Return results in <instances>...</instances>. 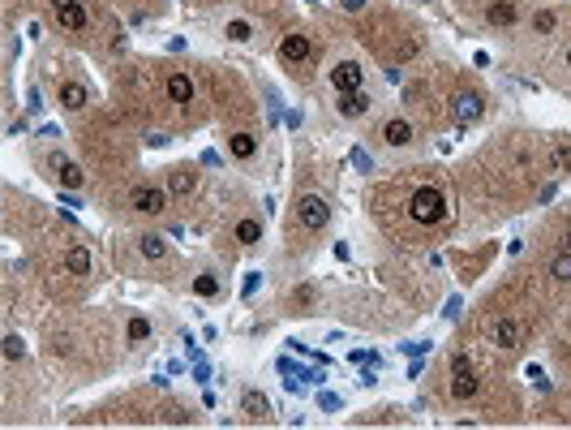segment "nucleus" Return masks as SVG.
Returning a JSON list of instances; mask_svg holds the SVG:
<instances>
[{"instance_id":"nucleus-1","label":"nucleus","mask_w":571,"mask_h":430,"mask_svg":"<svg viewBox=\"0 0 571 430\" xmlns=\"http://www.w3.org/2000/svg\"><path fill=\"white\" fill-rule=\"evenodd\" d=\"M408 215H413L417 224H438V219H447V202L434 185H421L417 194L408 198Z\"/></svg>"},{"instance_id":"nucleus-2","label":"nucleus","mask_w":571,"mask_h":430,"mask_svg":"<svg viewBox=\"0 0 571 430\" xmlns=\"http://www.w3.org/2000/svg\"><path fill=\"white\" fill-rule=\"evenodd\" d=\"M297 219H301V228L318 232V228H326V219H331V206H326V198H318V194H305L297 202Z\"/></svg>"},{"instance_id":"nucleus-3","label":"nucleus","mask_w":571,"mask_h":430,"mask_svg":"<svg viewBox=\"0 0 571 430\" xmlns=\"http://www.w3.org/2000/svg\"><path fill=\"white\" fill-rule=\"evenodd\" d=\"M451 117L460 121V125H472V121H481V117H485V99H481L477 91H460V95H455V99H451Z\"/></svg>"},{"instance_id":"nucleus-4","label":"nucleus","mask_w":571,"mask_h":430,"mask_svg":"<svg viewBox=\"0 0 571 430\" xmlns=\"http://www.w3.org/2000/svg\"><path fill=\"white\" fill-rule=\"evenodd\" d=\"M331 86L339 95H348V91H361L365 86V69L356 65V60H339V65L331 69Z\"/></svg>"},{"instance_id":"nucleus-5","label":"nucleus","mask_w":571,"mask_h":430,"mask_svg":"<svg viewBox=\"0 0 571 430\" xmlns=\"http://www.w3.org/2000/svg\"><path fill=\"white\" fill-rule=\"evenodd\" d=\"M129 202H134V211H142V215H159L163 206H168V194L155 189V185H138L134 194H129Z\"/></svg>"},{"instance_id":"nucleus-6","label":"nucleus","mask_w":571,"mask_h":430,"mask_svg":"<svg viewBox=\"0 0 571 430\" xmlns=\"http://www.w3.org/2000/svg\"><path fill=\"white\" fill-rule=\"evenodd\" d=\"M52 172H56V181H60L64 189H77L82 181H86V172H82L73 159H64V155H52Z\"/></svg>"},{"instance_id":"nucleus-7","label":"nucleus","mask_w":571,"mask_h":430,"mask_svg":"<svg viewBox=\"0 0 571 430\" xmlns=\"http://www.w3.org/2000/svg\"><path fill=\"white\" fill-rule=\"evenodd\" d=\"M280 56H284V60H292V65H301V60L314 56V47H309V39H305V35H284Z\"/></svg>"},{"instance_id":"nucleus-8","label":"nucleus","mask_w":571,"mask_h":430,"mask_svg":"<svg viewBox=\"0 0 571 430\" xmlns=\"http://www.w3.org/2000/svg\"><path fill=\"white\" fill-rule=\"evenodd\" d=\"M365 112H369V95H365V91H348V95H339V117L356 121V117H365Z\"/></svg>"},{"instance_id":"nucleus-9","label":"nucleus","mask_w":571,"mask_h":430,"mask_svg":"<svg viewBox=\"0 0 571 430\" xmlns=\"http://www.w3.org/2000/svg\"><path fill=\"white\" fill-rule=\"evenodd\" d=\"M56 18H60V26L82 30L86 26V9H82V0H64V5H56Z\"/></svg>"},{"instance_id":"nucleus-10","label":"nucleus","mask_w":571,"mask_h":430,"mask_svg":"<svg viewBox=\"0 0 571 430\" xmlns=\"http://www.w3.org/2000/svg\"><path fill=\"white\" fill-rule=\"evenodd\" d=\"M382 138L391 142V147H408V142H413V125L400 121V117H391V121L382 125Z\"/></svg>"},{"instance_id":"nucleus-11","label":"nucleus","mask_w":571,"mask_h":430,"mask_svg":"<svg viewBox=\"0 0 571 430\" xmlns=\"http://www.w3.org/2000/svg\"><path fill=\"white\" fill-rule=\"evenodd\" d=\"M168 99H172V104H189V99H193V77L172 73V77H168Z\"/></svg>"},{"instance_id":"nucleus-12","label":"nucleus","mask_w":571,"mask_h":430,"mask_svg":"<svg viewBox=\"0 0 571 430\" xmlns=\"http://www.w3.org/2000/svg\"><path fill=\"white\" fill-rule=\"evenodd\" d=\"M485 18H489V26H511L515 22V0H494V5L485 9Z\"/></svg>"},{"instance_id":"nucleus-13","label":"nucleus","mask_w":571,"mask_h":430,"mask_svg":"<svg viewBox=\"0 0 571 430\" xmlns=\"http://www.w3.org/2000/svg\"><path fill=\"white\" fill-rule=\"evenodd\" d=\"M60 104L69 108V112L86 108V86H82V82H64V86H60Z\"/></svg>"},{"instance_id":"nucleus-14","label":"nucleus","mask_w":571,"mask_h":430,"mask_svg":"<svg viewBox=\"0 0 571 430\" xmlns=\"http://www.w3.org/2000/svg\"><path fill=\"white\" fill-rule=\"evenodd\" d=\"M494 340H498L502 348H515V344H520V323H515V318H498Z\"/></svg>"},{"instance_id":"nucleus-15","label":"nucleus","mask_w":571,"mask_h":430,"mask_svg":"<svg viewBox=\"0 0 571 430\" xmlns=\"http://www.w3.org/2000/svg\"><path fill=\"white\" fill-rule=\"evenodd\" d=\"M241 409L250 413V418H267V413H271V401H267L263 392H245V396H241Z\"/></svg>"},{"instance_id":"nucleus-16","label":"nucleus","mask_w":571,"mask_h":430,"mask_svg":"<svg viewBox=\"0 0 571 430\" xmlns=\"http://www.w3.org/2000/svg\"><path fill=\"white\" fill-rule=\"evenodd\" d=\"M193 168H172V177H168V189L172 194H193Z\"/></svg>"},{"instance_id":"nucleus-17","label":"nucleus","mask_w":571,"mask_h":430,"mask_svg":"<svg viewBox=\"0 0 571 430\" xmlns=\"http://www.w3.org/2000/svg\"><path fill=\"white\" fill-rule=\"evenodd\" d=\"M228 151H232L236 159H250L258 151V142H254V134H232V138H228Z\"/></svg>"},{"instance_id":"nucleus-18","label":"nucleus","mask_w":571,"mask_h":430,"mask_svg":"<svg viewBox=\"0 0 571 430\" xmlns=\"http://www.w3.org/2000/svg\"><path fill=\"white\" fill-rule=\"evenodd\" d=\"M64 267H69L73 276H86L90 272V254L86 250H69V254H64Z\"/></svg>"},{"instance_id":"nucleus-19","label":"nucleus","mask_w":571,"mask_h":430,"mask_svg":"<svg viewBox=\"0 0 571 430\" xmlns=\"http://www.w3.org/2000/svg\"><path fill=\"white\" fill-rule=\"evenodd\" d=\"M550 168H554V172H571V147H567V142L550 147Z\"/></svg>"},{"instance_id":"nucleus-20","label":"nucleus","mask_w":571,"mask_h":430,"mask_svg":"<svg viewBox=\"0 0 571 430\" xmlns=\"http://www.w3.org/2000/svg\"><path fill=\"white\" fill-rule=\"evenodd\" d=\"M451 396H455V401H468V396H477V379H472V374L451 379Z\"/></svg>"},{"instance_id":"nucleus-21","label":"nucleus","mask_w":571,"mask_h":430,"mask_svg":"<svg viewBox=\"0 0 571 430\" xmlns=\"http://www.w3.org/2000/svg\"><path fill=\"white\" fill-rule=\"evenodd\" d=\"M258 237H263V224H258V219H241V224H236V241L241 246H254Z\"/></svg>"},{"instance_id":"nucleus-22","label":"nucleus","mask_w":571,"mask_h":430,"mask_svg":"<svg viewBox=\"0 0 571 430\" xmlns=\"http://www.w3.org/2000/svg\"><path fill=\"white\" fill-rule=\"evenodd\" d=\"M142 254H146V259H163V254H168V241H163L159 232H146L142 237Z\"/></svg>"},{"instance_id":"nucleus-23","label":"nucleus","mask_w":571,"mask_h":430,"mask_svg":"<svg viewBox=\"0 0 571 430\" xmlns=\"http://www.w3.org/2000/svg\"><path fill=\"white\" fill-rule=\"evenodd\" d=\"M550 276H554V280H571V250H563L559 259L550 263Z\"/></svg>"},{"instance_id":"nucleus-24","label":"nucleus","mask_w":571,"mask_h":430,"mask_svg":"<svg viewBox=\"0 0 571 430\" xmlns=\"http://www.w3.org/2000/svg\"><path fill=\"white\" fill-rule=\"evenodd\" d=\"M22 353H26V340L18 336V331H9V336H5V357H9V361H18Z\"/></svg>"},{"instance_id":"nucleus-25","label":"nucleus","mask_w":571,"mask_h":430,"mask_svg":"<svg viewBox=\"0 0 571 430\" xmlns=\"http://www.w3.org/2000/svg\"><path fill=\"white\" fill-rule=\"evenodd\" d=\"M250 35H254V26H250V22H241V18H236V22H228V39H232V43H245Z\"/></svg>"},{"instance_id":"nucleus-26","label":"nucleus","mask_w":571,"mask_h":430,"mask_svg":"<svg viewBox=\"0 0 571 430\" xmlns=\"http://www.w3.org/2000/svg\"><path fill=\"white\" fill-rule=\"evenodd\" d=\"M193 293H198V297H215L219 293V280L215 276H198V280H193Z\"/></svg>"},{"instance_id":"nucleus-27","label":"nucleus","mask_w":571,"mask_h":430,"mask_svg":"<svg viewBox=\"0 0 571 430\" xmlns=\"http://www.w3.org/2000/svg\"><path fill=\"white\" fill-rule=\"evenodd\" d=\"M146 336H151V323H146L142 314H134L129 318V340H146Z\"/></svg>"},{"instance_id":"nucleus-28","label":"nucleus","mask_w":571,"mask_h":430,"mask_svg":"<svg viewBox=\"0 0 571 430\" xmlns=\"http://www.w3.org/2000/svg\"><path fill=\"white\" fill-rule=\"evenodd\" d=\"M524 374H529V383H533L537 392H550V379H546V370H542V366H537V361L529 366V370H524Z\"/></svg>"},{"instance_id":"nucleus-29","label":"nucleus","mask_w":571,"mask_h":430,"mask_svg":"<svg viewBox=\"0 0 571 430\" xmlns=\"http://www.w3.org/2000/svg\"><path fill=\"white\" fill-rule=\"evenodd\" d=\"M533 30H542V35H550V30H554V13H550V9L533 13Z\"/></svg>"},{"instance_id":"nucleus-30","label":"nucleus","mask_w":571,"mask_h":430,"mask_svg":"<svg viewBox=\"0 0 571 430\" xmlns=\"http://www.w3.org/2000/svg\"><path fill=\"white\" fill-rule=\"evenodd\" d=\"M318 409H326V413H335V409H344V401H339L335 392H318Z\"/></svg>"},{"instance_id":"nucleus-31","label":"nucleus","mask_w":571,"mask_h":430,"mask_svg":"<svg viewBox=\"0 0 571 430\" xmlns=\"http://www.w3.org/2000/svg\"><path fill=\"white\" fill-rule=\"evenodd\" d=\"M352 168H356V172H369V168H374V159H369V151H361V147H352Z\"/></svg>"},{"instance_id":"nucleus-32","label":"nucleus","mask_w":571,"mask_h":430,"mask_svg":"<svg viewBox=\"0 0 571 430\" xmlns=\"http://www.w3.org/2000/svg\"><path fill=\"white\" fill-rule=\"evenodd\" d=\"M460 374H472V361H468L464 353H455V357H451V379H460Z\"/></svg>"},{"instance_id":"nucleus-33","label":"nucleus","mask_w":571,"mask_h":430,"mask_svg":"<svg viewBox=\"0 0 571 430\" xmlns=\"http://www.w3.org/2000/svg\"><path fill=\"white\" fill-rule=\"evenodd\" d=\"M404 353L408 357H421V353H430V344L426 340H413V344H404Z\"/></svg>"},{"instance_id":"nucleus-34","label":"nucleus","mask_w":571,"mask_h":430,"mask_svg":"<svg viewBox=\"0 0 571 430\" xmlns=\"http://www.w3.org/2000/svg\"><path fill=\"white\" fill-rule=\"evenodd\" d=\"M258 280H263V272H250V276H245V289H241V293H245V297H254V289H258Z\"/></svg>"},{"instance_id":"nucleus-35","label":"nucleus","mask_w":571,"mask_h":430,"mask_svg":"<svg viewBox=\"0 0 571 430\" xmlns=\"http://www.w3.org/2000/svg\"><path fill=\"white\" fill-rule=\"evenodd\" d=\"M339 5H344L348 13H361V9H365V0H339Z\"/></svg>"},{"instance_id":"nucleus-36","label":"nucleus","mask_w":571,"mask_h":430,"mask_svg":"<svg viewBox=\"0 0 571 430\" xmlns=\"http://www.w3.org/2000/svg\"><path fill=\"white\" fill-rule=\"evenodd\" d=\"M56 5H64V0H52V9H56Z\"/></svg>"},{"instance_id":"nucleus-37","label":"nucleus","mask_w":571,"mask_h":430,"mask_svg":"<svg viewBox=\"0 0 571 430\" xmlns=\"http://www.w3.org/2000/svg\"><path fill=\"white\" fill-rule=\"evenodd\" d=\"M567 65H571V52H567Z\"/></svg>"}]
</instances>
